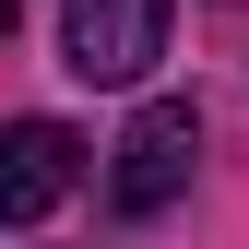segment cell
<instances>
[{"mask_svg": "<svg viewBox=\"0 0 249 249\" xmlns=\"http://www.w3.org/2000/svg\"><path fill=\"white\" fill-rule=\"evenodd\" d=\"M71 83H142L166 59V0H59Z\"/></svg>", "mask_w": 249, "mask_h": 249, "instance_id": "obj_1", "label": "cell"}, {"mask_svg": "<svg viewBox=\"0 0 249 249\" xmlns=\"http://www.w3.org/2000/svg\"><path fill=\"white\" fill-rule=\"evenodd\" d=\"M190 154H202V119H190V95H154L131 131H119V166H107L119 213H166L178 190H190Z\"/></svg>", "mask_w": 249, "mask_h": 249, "instance_id": "obj_2", "label": "cell"}, {"mask_svg": "<svg viewBox=\"0 0 249 249\" xmlns=\"http://www.w3.org/2000/svg\"><path fill=\"white\" fill-rule=\"evenodd\" d=\"M83 190V131H59V119H12L0 131V226H36Z\"/></svg>", "mask_w": 249, "mask_h": 249, "instance_id": "obj_3", "label": "cell"}, {"mask_svg": "<svg viewBox=\"0 0 249 249\" xmlns=\"http://www.w3.org/2000/svg\"><path fill=\"white\" fill-rule=\"evenodd\" d=\"M0 36H12V0H0Z\"/></svg>", "mask_w": 249, "mask_h": 249, "instance_id": "obj_4", "label": "cell"}]
</instances>
